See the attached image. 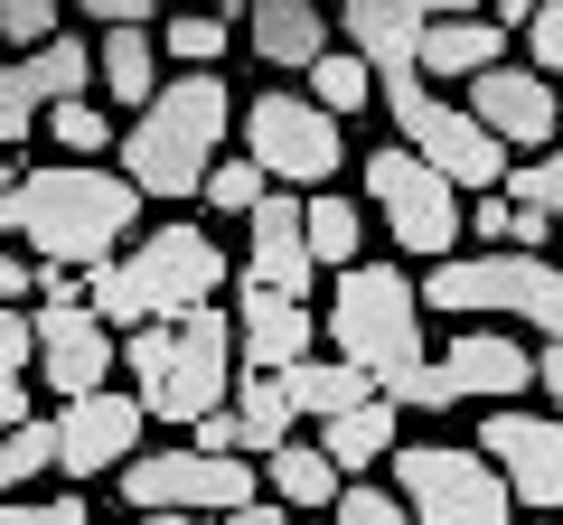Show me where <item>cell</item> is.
Wrapping results in <instances>:
<instances>
[{
	"label": "cell",
	"mask_w": 563,
	"mask_h": 525,
	"mask_svg": "<svg viewBox=\"0 0 563 525\" xmlns=\"http://www.w3.org/2000/svg\"><path fill=\"white\" fill-rule=\"evenodd\" d=\"M329 347H339L347 366H366L376 376V394H395L404 413H451L461 394H451V376L432 366V347H422V291L404 282L395 262H339V291H329Z\"/></svg>",
	"instance_id": "cell-1"
},
{
	"label": "cell",
	"mask_w": 563,
	"mask_h": 525,
	"mask_svg": "<svg viewBox=\"0 0 563 525\" xmlns=\"http://www.w3.org/2000/svg\"><path fill=\"white\" fill-rule=\"evenodd\" d=\"M141 206L151 198H141L122 169H103V160H29L20 188H10V235L38 262H76L85 272V262H103V254L132 244Z\"/></svg>",
	"instance_id": "cell-2"
},
{
	"label": "cell",
	"mask_w": 563,
	"mask_h": 525,
	"mask_svg": "<svg viewBox=\"0 0 563 525\" xmlns=\"http://www.w3.org/2000/svg\"><path fill=\"white\" fill-rule=\"evenodd\" d=\"M225 291V244L207 225L169 216V225H132V244L103 262H85V301L103 310L113 328L132 320H179V310L217 301Z\"/></svg>",
	"instance_id": "cell-3"
},
{
	"label": "cell",
	"mask_w": 563,
	"mask_h": 525,
	"mask_svg": "<svg viewBox=\"0 0 563 525\" xmlns=\"http://www.w3.org/2000/svg\"><path fill=\"white\" fill-rule=\"evenodd\" d=\"M122 376H132L151 423L188 432L235 384V320H225V301H198L179 320H132L122 328Z\"/></svg>",
	"instance_id": "cell-4"
},
{
	"label": "cell",
	"mask_w": 563,
	"mask_h": 525,
	"mask_svg": "<svg viewBox=\"0 0 563 525\" xmlns=\"http://www.w3.org/2000/svg\"><path fill=\"white\" fill-rule=\"evenodd\" d=\"M225 132H235V85L217 76V66H188V76H169L161 94L132 113V132H122V179L141 188V198H198L207 160L225 150Z\"/></svg>",
	"instance_id": "cell-5"
},
{
	"label": "cell",
	"mask_w": 563,
	"mask_h": 525,
	"mask_svg": "<svg viewBox=\"0 0 563 525\" xmlns=\"http://www.w3.org/2000/svg\"><path fill=\"white\" fill-rule=\"evenodd\" d=\"M422 310L451 320H526L536 338H563V262H544L536 244H479V254H432L422 272Z\"/></svg>",
	"instance_id": "cell-6"
},
{
	"label": "cell",
	"mask_w": 563,
	"mask_h": 525,
	"mask_svg": "<svg viewBox=\"0 0 563 525\" xmlns=\"http://www.w3.org/2000/svg\"><path fill=\"white\" fill-rule=\"evenodd\" d=\"M376 94H385V113H395V142L422 150L451 188H498V179H507L517 150H507L470 103H451L432 76H376Z\"/></svg>",
	"instance_id": "cell-7"
},
{
	"label": "cell",
	"mask_w": 563,
	"mask_h": 525,
	"mask_svg": "<svg viewBox=\"0 0 563 525\" xmlns=\"http://www.w3.org/2000/svg\"><path fill=\"white\" fill-rule=\"evenodd\" d=\"M395 488H404V516L422 525H507L517 498H507L498 460L488 450H461V442H395Z\"/></svg>",
	"instance_id": "cell-8"
},
{
	"label": "cell",
	"mask_w": 563,
	"mask_h": 525,
	"mask_svg": "<svg viewBox=\"0 0 563 525\" xmlns=\"http://www.w3.org/2000/svg\"><path fill=\"white\" fill-rule=\"evenodd\" d=\"M366 206L385 216V235H395L413 262H432V254L461 244V188L422 160V150H404V142L366 150Z\"/></svg>",
	"instance_id": "cell-9"
},
{
	"label": "cell",
	"mask_w": 563,
	"mask_h": 525,
	"mask_svg": "<svg viewBox=\"0 0 563 525\" xmlns=\"http://www.w3.org/2000/svg\"><path fill=\"white\" fill-rule=\"evenodd\" d=\"M244 150H254L263 179H282V188H329V179H339V160H347L339 113H320V103L291 94V85L244 94Z\"/></svg>",
	"instance_id": "cell-10"
},
{
	"label": "cell",
	"mask_w": 563,
	"mask_h": 525,
	"mask_svg": "<svg viewBox=\"0 0 563 525\" xmlns=\"http://www.w3.org/2000/svg\"><path fill=\"white\" fill-rule=\"evenodd\" d=\"M122 506H207V516H235L244 498H254V469L235 460V450H132V460L113 469Z\"/></svg>",
	"instance_id": "cell-11"
},
{
	"label": "cell",
	"mask_w": 563,
	"mask_h": 525,
	"mask_svg": "<svg viewBox=\"0 0 563 525\" xmlns=\"http://www.w3.org/2000/svg\"><path fill=\"white\" fill-rule=\"evenodd\" d=\"M47 432H57V479L95 488V479H113V469L141 450L151 413H141L132 384H85V394H57V423Z\"/></svg>",
	"instance_id": "cell-12"
},
{
	"label": "cell",
	"mask_w": 563,
	"mask_h": 525,
	"mask_svg": "<svg viewBox=\"0 0 563 525\" xmlns=\"http://www.w3.org/2000/svg\"><path fill=\"white\" fill-rule=\"evenodd\" d=\"M29 338H38V384H57V394H85V384L122 376V328L103 320L85 291L38 301V310H29Z\"/></svg>",
	"instance_id": "cell-13"
},
{
	"label": "cell",
	"mask_w": 563,
	"mask_h": 525,
	"mask_svg": "<svg viewBox=\"0 0 563 525\" xmlns=\"http://www.w3.org/2000/svg\"><path fill=\"white\" fill-rule=\"evenodd\" d=\"M479 450L498 460L507 498L517 506H563V423L554 413H526L517 394L479 413Z\"/></svg>",
	"instance_id": "cell-14"
},
{
	"label": "cell",
	"mask_w": 563,
	"mask_h": 525,
	"mask_svg": "<svg viewBox=\"0 0 563 525\" xmlns=\"http://www.w3.org/2000/svg\"><path fill=\"white\" fill-rule=\"evenodd\" d=\"M461 94H470V113H479L507 150H544V142L563 132V85L544 76V66L498 57V66H479V76H470Z\"/></svg>",
	"instance_id": "cell-15"
},
{
	"label": "cell",
	"mask_w": 563,
	"mask_h": 525,
	"mask_svg": "<svg viewBox=\"0 0 563 525\" xmlns=\"http://www.w3.org/2000/svg\"><path fill=\"white\" fill-rule=\"evenodd\" d=\"M244 282H273V291H301L320 282V262H310V235H301V188H263L244 206Z\"/></svg>",
	"instance_id": "cell-16"
},
{
	"label": "cell",
	"mask_w": 563,
	"mask_h": 525,
	"mask_svg": "<svg viewBox=\"0 0 563 525\" xmlns=\"http://www.w3.org/2000/svg\"><path fill=\"white\" fill-rule=\"evenodd\" d=\"M432 366L451 376V394H461V404H507V394H536V347L507 338V328H488V320H461V338H451Z\"/></svg>",
	"instance_id": "cell-17"
},
{
	"label": "cell",
	"mask_w": 563,
	"mask_h": 525,
	"mask_svg": "<svg viewBox=\"0 0 563 525\" xmlns=\"http://www.w3.org/2000/svg\"><path fill=\"white\" fill-rule=\"evenodd\" d=\"M225 320H235V357L244 366H291L320 347V320H310L301 291H273V282H244L235 301H225Z\"/></svg>",
	"instance_id": "cell-18"
},
{
	"label": "cell",
	"mask_w": 563,
	"mask_h": 525,
	"mask_svg": "<svg viewBox=\"0 0 563 525\" xmlns=\"http://www.w3.org/2000/svg\"><path fill=\"white\" fill-rule=\"evenodd\" d=\"M244 47H254L263 76H301V66L329 47L320 0H244Z\"/></svg>",
	"instance_id": "cell-19"
},
{
	"label": "cell",
	"mask_w": 563,
	"mask_h": 525,
	"mask_svg": "<svg viewBox=\"0 0 563 525\" xmlns=\"http://www.w3.org/2000/svg\"><path fill=\"white\" fill-rule=\"evenodd\" d=\"M498 57H507V29L488 20V10H442V20H422V38H413V66L422 76H451V85H470Z\"/></svg>",
	"instance_id": "cell-20"
},
{
	"label": "cell",
	"mask_w": 563,
	"mask_h": 525,
	"mask_svg": "<svg viewBox=\"0 0 563 525\" xmlns=\"http://www.w3.org/2000/svg\"><path fill=\"white\" fill-rule=\"evenodd\" d=\"M320 450L339 460V479H357V469H376L385 450H395V394H357V404L320 413Z\"/></svg>",
	"instance_id": "cell-21"
},
{
	"label": "cell",
	"mask_w": 563,
	"mask_h": 525,
	"mask_svg": "<svg viewBox=\"0 0 563 525\" xmlns=\"http://www.w3.org/2000/svg\"><path fill=\"white\" fill-rule=\"evenodd\" d=\"M235 432H244V460H263L273 442H291V423H301V404H291V376L282 366H244L235 384Z\"/></svg>",
	"instance_id": "cell-22"
},
{
	"label": "cell",
	"mask_w": 563,
	"mask_h": 525,
	"mask_svg": "<svg viewBox=\"0 0 563 525\" xmlns=\"http://www.w3.org/2000/svg\"><path fill=\"white\" fill-rule=\"evenodd\" d=\"M95 85H103V103H122V113H141V103L161 94V38L151 29H95Z\"/></svg>",
	"instance_id": "cell-23"
},
{
	"label": "cell",
	"mask_w": 563,
	"mask_h": 525,
	"mask_svg": "<svg viewBox=\"0 0 563 525\" xmlns=\"http://www.w3.org/2000/svg\"><path fill=\"white\" fill-rule=\"evenodd\" d=\"M301 235H310V262H357L366 254V206L339 198V188H301Z\"/></svg>",
	"instance_id": "cell-24"
},
{
	"label": "cell",
	"mask_w": 563,
	"mask_h": 525,
	"mask_svg": "<svg viewBox=\"0 0 563 525\" xmlns=\"http://www.w3.org/2000/svg\"><path fill=\"white\" fill-rule=\"evenodd\" d=\"M263 469H273V498L282 506H329V498H339V460H329L320 442H273Z\"/></svg>",
	"instance_id": "cell-25"
},
{
	"label": "cell",
	"mask_w": 563,
	"mask_h": 525,
	"mask_svg": "<svg viewBox=\"0 0 563 525\" xmlns=\"http://www.w3.org/2000/svg\"><path fill=\"white\" fill-rule=\"evenodd\" d=\"M282 376H291V404H301L310 423H320V413H339V404H357V394H376V376H366V366H347V357H291Z\"/></svg>",
	"instance_id": "cell-26"
},
{
	"label": "cell",
	"mask_w": 563,
	"mask_h": 525,
	"mask_svg": "<svg viewBox=\"0 0 563 525\" xmlns=\"http://www.w3.org/2000/svg\"><path fill=\"white\" fill-rule=\"evenodd\" d=\"M301 76H310V103H320V113H339V122L376 103V66H366L357 47H320V57H310Z\"/></svg>",
	"instance_id": "cell-27"
},
{
	"label": "cell",
	"mask_w": 563,
	"mask_h": 525,
	"mask_svg": "<svg viewBox=\"0 0 563 525\" xmlns=\"http://www.w3.org/2000/svg\"><path fill=\"white\" fill-rule=\"evenodd\" d=\"M151 38H161V57H179V66H217L225 38H235V20H225V10H161Z\"/></svg>",
	"instance_id": "cell-28"
},
{
	"label": "cell",
	"mask_w": 563,
	"mask_h": 525,
	"mask_svg": "<svg viewBox=\"0 0 563 525\" xmlns=\"http://www.w3.org/2000/svg\"><path fill=\"white\" fill-rule=\"evenodd\" d=\"M47 469H57V432H47L38 413L0 423V498H20L29 479H47Z\"/></svg>",
	"instance_id": "cell-29"
},
{
	"label": "cell",
	"mask_w": 563,
	"mask_h": 525,
	"mask_svg": "<svg viewBox=\"0 0 563 525\" xmlns=\"http://www.w3.org/2000/svg\"><path fill=\"white\" fill-rule=\"evenodd\" d=\"M498 188H507L517 206H536V216H544V225L563 235V150H554V142H544V150H517Z\"/></svg>",
	"instance_id": "cell-30"
},
{
	"label": "cell",
	"mask_w": 563,
	"mask_h": 525,
	"mask_svg": "<svg viewBox=\"0 0 563 525\" xmlns=\"http://www.w3.org/2000/svg\"><path fill=\"white\" fill-rule=\"evenodd\" d=\"M38 122H47V142L76 150V160H103V150H113V113H103L95 94H57Z\"/></svg>",
	"instance_id": "cell-31"
},
{
	"label": "cell",
	"mask_w": 563,
	"mask_h": 525,
	"mask_svg": "<svg viewBox=\"0 0 563 525\" xmlns=\"http://www.w3.org/2000/svg\"><path fill=\"white\" fill-rule=\"evenodd\" d=\"M263 188H273V179H263V160H254V150H217V160H207V179H198V198L217 206V216H244V206H254Z\"/></svg>",
	"instance_id": "cell-32"
},
{
	"label": "cell",
	"mask_w": 563,
	"mask_h": 525,
	"mask_svg": "<svg viewBox=\"0 0 563 525\" xmlns=\"http://www.w3.org/2000/svg\"><path fill=\"white\" fill-rule=\"evenodd\" d=\"M329 516H347V525H404V488H376V479L357 469V479H339Z\"/></svg>",
	"instance_id": "cell-33"
},
{
	"label": "cell",
	"mask_w": 563,
	"mask_h": 525,
	"mask_svg": "<svg viewBox=\"0 0 563 525\" xmlns=\"http://www.w3.org/2000/svg\"><path fill=\"white\" fill-rule=\"evenodd\" d=\"M47 103H38V85H29V66L10 57L0 66V142H29V122H38Z\"/></svg>",
	"instance_id": "cell-34"
},
{
	"label": "cell",
	"mask_w": 563,
	"mask_h": 525,
	"mask_svg": "<svg viewBox=\"0 0 563 525\" xmlns=\"http://www.w3.org/2000/svg\"><path fill=\"white\" fill-rule=\"evenodd\" d=\"M470 244H517V198L507 188H470Z\"/></svg>",
	"instance_id": "cell-35"
},
{
	"label": "cell",
	"mask_w": 563,
	"mask_h": 525,
	"mask_svg": "<svg viewBox=\"0 0 563 525\" xmlns=\"http://www.w3.org/2000/svg\"><path fill=\"white\" fill-rule=\"evenodd\" d=\"M57 10H66V0H0V38H10V47L57 38Z\"/></svg>",
	"instance_id": "cell-36"
},
{
	"label": "cell",
	"mask_w": 563,
	"mask_h": 525,
	"mask_svg": "<svg viewBox=\"0 0 563 525\" xmlns=\"http://www.w3.org/2000/svg\"><path fill=\"white\" fill-rule=\"evenodd\" d=\"M526 66L563 85V0H536V20H526Z\"/></svg>",
	"instance_id": "cell-37"
},
{
	"label": "cell",
	"mask_w": 563,
	"mask_h": 525,
	"mask_svg": "<svg viewBox=\"0 0 563 525\" xmlns=\"http://www.w3.org/2000/svg\"><path fill=\"white\" fill-rule=\"evenodd\" d=\"M38 366V338H29V310L0 301V376H29Z\"/></svg>",
	"instance_id": "cell-38"
},
{
	"label": "cell",
	"mask_w": 563,
	"mask_h": 525,
	"mask_svg": "<svg viewBox=\"0 0 563 525\" xmlns=\"http://www.w3.org/2000/svg\"><path fill=\"white\" fill-rule=\"evenodd\" d=\"M76 10L95 29H151V20H161V0H76Z\"/></svg>",
	"instance_id": "cell-39"
},
{
	"label": "cell",
	"mask_w": 563,
	"mask_h": 525,
	"mask_svg": "<svg viewBox=\"0 0 563 525\" xmlns=\"http://www.w3.org/2000/svg\"><path fill=\"white\" fill-rule=\"evenodd\" d=\"M29 291H38V254H10V235H0V301H29Z\"/></svg>",
	"instance_id": "cell-40"
},
{
	"label": "cell",
	"mask_w": 563,
	"mask_h": 525,
	"mask_svg": "<svg viewBox=\"0 0 563 525\" xmlns=\"http://www.w3.org/2000/svg\"><path fill=\"white\" fill-rule=\"evenodd\" d=\"M536 384H544V413L563 423V338H544V357H536Z\"/></svg>",
	"instance_id": "cell-41"
},
{
	"label": "cell",
	"mask_w": 563,
	"mask_h": 525,
	"mask_svg": "<svg viewBox=\"0 0 563 525\" xmlns=\"http://www.w3.org/2000/svg\"><path fill=\"white\" fill-rule=\"evenodd\" d=\"M488 20H498V29H507V38H517V29H526V20H536V0H488Z\"/></svg>",
	"instance_id": "cell-42"
},
{
	"label": "cell",
	"mask_w": 563,
	"mask_h": 525,
	"mask_svg": "<svg viewBox=\"0 0 563 525\" xmlns=\"http://www.w3.org/2000/svg\"><path fill=\"white\" fill-rule=\"evenodd\" d=\"M20 169H29V160H20L10 142H0V188H20Z\"/></svg>",
	"instance_id": "cell-43"
},
{
	"label": "cell",
	"mask_w": 563,
	"mask_h": 525,
	"mask_svg": "<svg viewBox=\"0 0 563 525\" xmlns=\"http://www.w3.org/2000/svg\"><path fill=\"white\" fill-rule=\"evenodd\" d=\"M0 235H10V188H0Z\"/></svg>",
	"instance_id": "cell-44"
},
{
	"label": "cell",
	"mask_w": 563,
	"mask_h": 525,
	"mask_svg": "<svg viewBox=\"0 0 563 525\" xmlns=\"http://www.w3.org/2000/svg\"><path fill=\"white\" fill-rule=\"evenodd\" d=\"M554 262H563V235H554Z\"/></svg>",
	"instance_id": "cell-45"
}]
</instances>
